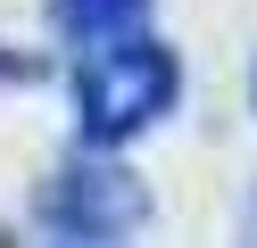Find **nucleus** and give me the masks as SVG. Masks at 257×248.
Here are the masks:
<instances>
[{"label": "nucleus", "mask_w": 257, "mask_h": 248, "mask_svg": "<svg viewBox=\"0 0 257 248\" xmlns=\"http://www.w3.org/2000/svg\"><path fill=\"white\" fill-rule=\"evenodd\" d=\"M141 17H150V0H58V33L67 42H116V33H141Z\"/></svg>", "instance_id": "nucleus-3"}, {"label": "nucleus", "mask_w": 257, "mask_h": 248, "mask_svg": "<svg viewBox=\"0 0 257 248\" xmlns=\"http://www.w3.org/2000/svg\"><path fill=\"white\" fill-rule=\"evenodd\" d=\"M183 91V66L158 33H116V42H91L75 58V116H83L91 149H116L133 132H150L158 116Z\"/></svg>", "instance_id": "nucleus-1"}, {"label": "nucleus", "mask_w": 257, "mask_h": 248, "mask_svg": "<svg viewBox=\"0 0 257 248\" xmlns=\"http://www.w3.org/2000/svg\"><path fill=\"white\" fill-rule=\"evenodd\" d=\"M50 248H116V240H83V231H58Z\"/></svg>", "instance_id": "nucleus-4"}, {"label": "nucleus", "mask_w": 257, "mask_h": 248, "mask_svg": "<svg viewBox=\"0 0 257 248\" xmlns=\"http://www.w3.org/2000/svg\"><path fill=\"white\" fill-rule=\"evenodd\" d=\"M141 182L124 174V165H100V157H75L67 174L42 190V215H50L58 231H83V240H124V231L141 223Z\"/></svg>", "instance_id": "nucleus-2"}]
</instances>
